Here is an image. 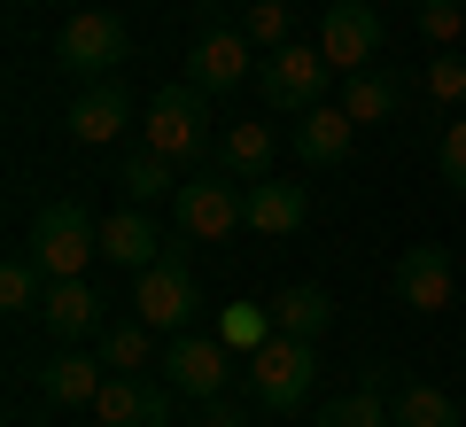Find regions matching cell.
Masks as SVG:
<instances>
[{"label": "cell", "instance_id": "8992f818", "mask_svg": "<svg viewBox=\"0 0 466 427\" xmlns=\"http://www.w3.org/2000/svg\"><path fill=\"white\" fill-rule=\"evenodd\" d=\"M389 288H397V303H404V311H420V319H443L451 303H459V264H451V249L412 241L397 264H389Z\"/></svg>", "mask_w": 466, "mask_h": 427}, {"label": "cell", "instance_id": "f1b7e54d", "mask_svg": "<svg viewBox=\"0 0 466 427\" xmlns=\"http://www.w3.org/2000/svg\"><path fill=\"white\" fill-rule=\"evenodd\" d=\"M412 16H420V39H428L435 55H443V47H459V39H466V0H420Z\"/></svg>", "mask_w": 466, "mask_h": 427}, {"label": "cell", "instance_id": "ba28073f", "mask_svg": "<svg viewBox=\"0 0 466 427\" xmlns=\"http://www.w3.org/2000/svg\"><path fill=\"white\" fill-rule=\"evenodd\" d=\"M319 55L334 63V78L373 70V55H381V8H373V0H327V16H319Z\"/></svg>", "mask_w": 466, "mask_h": 427}, {"label": "cell", "instance_id": "d6986e66", "mask_svg": "<svg viewBox=\"0 0 466 427\" xmlns=\"http://www.w3.org/2000/svg\"><path fill=\"white\" fill-rule=\"evenodd\" d=\"M303 218H311V195H303L296 179H280V171H272V179L249 187V233H257V241H288Z\"/></svg>", "mask_w": 466, "mask_h": 427}, {"label": "cell", "instance_id": "1f68e13d", "mask_svg": "<svg viewBox=\"0 0 466 427\" xmlns=\"http://www.w3.org/2000/svg\"><path fill=\"white\" fill-rule=\"evenodd\" d=\"M195 427H249V412L233 404V396H210V404L195 412Z\"/></svg>", "mask_w": 466, "mask_h": 427}, {"label": "cell", "instance_id": "7c38bea8", "mask_svg": "<svg viewBox=\"0 0 466 427\" xmlns=\"http://www.w3.org/2000/svg\"><path fill=\"white\" fill-rule=\"evenodd\" d=\"M171 396H179V389L156 381V373H109L86 412H94L101 427H171Z\"/></svg>", "mask_w": 466, "mask_h": 427}, {"label": "cell", "instance_id": "603a6c76", "mask_svg": "<svg viewBox=\"0 0 466 427\" xmlns=\"http://www.w3.org/2000/svg\"><path fill=\"white\" fill-rule=\"evenodd\" d=\"M342 109L358 117V132H366V125H389V117L404 109V86L389 78V70H358V78H342Z\"/></svg>", "mask_w": 466, "mask_h": 427}, {"label": "cell", "instance_id": "f546056e", "mask_svg": "<svg viewBox=\"0 0 466 427\" xmlns=\"http://www.w3.org/2000/svg\"><path fill=\"white\" fill-rule=\"evenodd\" d=\"M241 32H249V47H288V0H249L241 8Z\"/></svg>", "mask_w": 466, "mask_h": 427}, {"label": "cell", "instance_id": "ac0fdd59", "mask_svg": "<svg viewBox=\"0 0 466 427\" xmlns=\"http://www.w3.org/2000/svg\"><path fill=\"white\" fill-rule=\"evenodd\" d=\"M156 249H164V226H156L140 202H125V210L101 218V257H109V264H125V272H148Z\"/></svg>", "mask_w": 466, "mask_h": 427}, {"label": "cell", "instance_id": "484cf974", "mask_svg": "<svg viewBox=\"0 0 466 427\" xmlns=\"http://www.w3.org/2000/svg\"><path fill=\"white\" fill-rule=\"evenodd\" d=\"M389 412H397V427H459V404H451L435 381H404V389L389 396Z\"/></svg>", "mask_w": 466, "mask_h": 427}, {"label": "cell", "instance_id": "e0dca14e", "mask_svg": "<svg viewBox=\"0 0 466 427\" xmlns=\"http://www.w3.org/2000/svg\"><path fill=\"white\" fill-rule=\"evenodd\" d=\"M101 381H109V365L86 358L78 342H63L47 358V373H39V396H47L55 412H78V404H94V396H101Z\"/></svg>", "mask_w": 466, "mask_h": 427}, {"label": "cell", "instance_id": "6da1fadb", "mask_svg": "<svg viewBox=\"0 0 466 427\" xmlns=\"http://www.w3.org/2000/svg\"><path fill=\"white\" fill-rule=\"evenodd\" d=\"M24 257H32L47 280H86V264L101 257V218L86 210V202H70V195L39 202L32 233H24Z\"/></svg>", "mask_w": 466, "mask_h": 427}, {"label": "cell", "instance_id": "30bf717a", "mask_svg": "<svg viewBox=\"0 0 466 427\" xmlns=\"http://www.w3.org/2000/svg\"><path fill=\"white\" fill-rule=\"evenodd\" d=\"M195 311H202V288H195L187 264H164V257H156L148 272L133 280V319H148L156 334H187V327H195Z\"/></svg>", "mask_w": 466, "mask_h": 427}, {"label": "cell", "instance_id": "4316f807", "mask_svg": "<svg viewBox=\"0 0 466 427\" xmlns=\"http://www.w3.org/2000/svg\"><path fill=\"white\" fill-rule=\"evenodd\" d=\"M39 303H47V272L16 249V257L0 264V311L8 319H39Z\"/></svg>", "mask_w": 466, "mask_h": 427}, {"label": "cell", "instance_id": "7402d4cb", "mask_svg": "<svg viewBox=\"0 0 466 427\" xmlns=\"http://www.w3.org/2000/svg\"><path fill=\"white\" fill-rule=\"evenodd\" d=\"M116 187H125V202H140V210H148V202H164V195H179V164H171V156H156V148H133L125 156V164H116Z\"/></svg>", "mask_w": 466, "mask_h": 427}, {"label": "cell", "instance_id": "3957f363", "mask_svg": "<svg viewBox=\"0 0 466 427\" xmlns=\"http://www.w3.org/2000/svg\"><path fill=\"white\" fill-rule=\"evenodd\" d=\"M171 226L187 233V241H202V249H218V241H233V233L249 226V187L241 179H226V171H195V179L171 195Z\"/></svg>", "mask_w": 466, "mask_h": 427}, {"label": "cell", "instance_id": "d6a6232c", "mask_svg": "<svg viewBox=\"0 0 466 427\" xmlns=\"http://www.w3.org/2000/svg\"><path fill=\"white\" fill-rule=\"evenodd\" d=\"M373 8H381V0H373ZM412 8H420V0H412Z\"/></svg>", "mask_w": 466, "mask_h": 427}, {"label": "cell", "instance_id": "5b68a950", "mask_svg": "<svg viewBox=\"0 0 466 427\" xmlns=\"http://www.w3.org/2000/svg\"><path fill=\"white\" fill-rule=\"evenodd\" d=\"M311 381H319V358H311L303 334H272V342L249 358V396L265 412H296L303 396H311Z\"/></svg>", "mask_w": 466, "mask_h": 427}, {"label": "cell", "instance_id": "9a60e30c", "mask_svg": "<svg viewBox=\"0 0 466 427\" xmlns=\"http://www.w3.org/2000/svg\"><path fill=\"white\" fill-rule=\"evenodd\" d=\"M350 140H358V117H350L342 101H319V109L296 117V164L303 171H342Z\"/></svg>", "mask_w": 466, "mask_h": 427}, {"label": "cell", "instance_id": "83f0119b", "mask_svg": "<svg viewBox=\"0 0 466 427\" xmlns=\"http://www.w3.org/2000/svg\"><path fill=\"white\" fill-rule=\"evenodd\" d=\"M420 94H428L435 109H466V55H459V47H443L428 70H420Z\"/></svg>", "mask_w": 466, "mask_h": 427}, {"label": "cell", "instance_id": "ffe728a7", "mask_svg": "<svg viewBox=\"0 0 466 427\" xmlns=\"http://www.w3.org/2000/svg\"><path fill=\"white\" fill-rule=\"evenodd\" d=\"M272 319H280V334L319 342V334L334 327V296L319 288V280H296V288H280V296H272Z\"/></svg>", "mask_w": 466, "mask_h": 427}, {"label": "cell", "instance_id": "4dcf8cb0", "mask_svg": "<svg viewBox=\"0 0 466 427\" xmlns=\"http://www.w3.org/2000/svg\"><path fill=\"white\" fill-rule=\"evenodd\" d=\"M435 171H443L451 195H466V109H451L443 140H435Z\"/></svg>", "mask_w": 466, "mask_h": 427}, {"label": "cell", "instance_id": "52a82bcc", "mask_svg": "<svg viewBox=\"0 0 466 427\" xmlns=\"http://www.w3.org/2000/svg\"><path fill=\"white\" fill-rule=\"evenodd\" d=\"M116 63H125V24L109 8H78L55 32V70H70V78H116Z\"/></svg>", "mask_w": 466, "mask_h": 427}, {"label": "cell", "instance_id": "cb8c5ba5", "mask_svg": "<svg viewBox=\"0 0 466 427\" xmlns=\"http://www.w3.org/2000/svg\"><path fill=\"white\" fill-rule=\"evenodd\" d=\"M311 427H397V412H389V389H381V381H358V389H342L334 404H319Z\"/></svg>", "mask_w": 466, "mask_h": 427}, {"label": "cell", "instance_id": "44dd1931", "mask_svg": "<svg viewBox=\"0 0 466 427\" xmlns=\"http://www.w3.org/2000/svg\"><path fill=\"white\" fill-rule=\"evenodd\" d=\"M94 358L109 365V373H148L156 365V327L148 319H116V327L94 334Z\"/></svg>", "mask_w": 466, "mask_h": 427}, {"label": "cell", "instance_id": "4fadbf2b", "mask_svg": "<svg viewBox=\"0 0 466 427\" xmlns=\"http://www.w3.org/2000/svg\"><path fill=\"white\" fill-rule=\"evenodd\" d=\"M187 78L202 86V94H233L241 78H257V47H249V32L241 24H218V32H202L195 47H187Z\"/></svg>", "mask_w": 466, "mask_h": 427}, {"label": "cell", "instance_id": "8fae6325", "mask_svg": "<svg viewBox=\"0 0 466 427\" xmlns=\"http://www.w3.org/2000/svg\"><path fill=\"white\" fill-rule=\"evenodd\" d=\"M164 373H171V389L187 404H210V396H233V350L218 334H171Z\"/></svg>", "mask_w": 466, "mask_h": 427}, {"label": "cell", "instance_id": "277c9868", "mask_svg": "<svg viewBox=\"0 0 466 427\" xmlns=\"http://www.w3.org/2000/svg\"><path fill=\"white\" fill-rule=\"evenodd\" d=\"M327 86H334V63L319 47H272L265 63H257V94H265V109H280V117H303V109H319L327 101Z\"/></svg>", "mask_w": 466, "mask_h": 427}, {"label": "cell", "instance_id": "5bb4252c", "mask_svg": "<svg viewBox=\"0 0 466 427\" xmlns=\"http://www.w3.org/2000/svg\"><path fill=\"white\" fill-rule=\"evenodd\" d=\"M218 171L226 179H241V187H257V179H272V164H280V132L265 125V117H233L226 132H218Z\"/></svg>", "mask_w": 466, "mask_h": 427}, {"label": "cell", "instance_id": "2e32d148", "mask_svg": "<svg viewBox=\"0 0 466 427\" xmlns=\"http://www.w3.org/2000/svg\"><path fill=\"white\" fill-rule=\"evenodd\" d=\"M55 342H94L109 319H101V288L94 280H47V303H39Z\"/></svg>", "mask_w": 466, "mask_h": 427}, {"label": "cell", "instance_id": "9c48e42d", "mask_svg": "<svg viewBox=\"0 0 466 427\" xmlns=\"http://www.w3.org/2000/svg\"><path fill=\"white\" fill-rule=\"evenodd\" d=\"M63 132L78 140V148H109V140H125V132H140L125 78H86L78 94H70V109H63Z\"/></svg>", "mask_w": 466, "mask_h": 427}, {"label": "cell", "instance_id": "d4e9b609", "mask_svg": "<svg viewBox=\"0 0 466 427\" xmlns=\"http://www.w3.org/2000/svg\"><path fill=\"white\" fill-rule=\"evenodd\" d=\"M280 334V319H272V303H226L218 311V342L233 350V358H257V350Z\"/></svg>", "mask_w": 466, "mask_h": 427}, {"label": "cell", "instance_id": "7a4b0ae2", "mask_svg": "<svg viewBox=\"0 0 466 427\" xmlns=\"http://www.w3.org/2000/svg\"><path fill=\"white\" fill-rule=\"evenodd\" d=\"M140 148L171 156V164H195L202 148H218L210 140V94L195 78H164L148 94V117H140Z\"/></svg>", "mask_w": 466, "mask_h": 427}]
</instances>
